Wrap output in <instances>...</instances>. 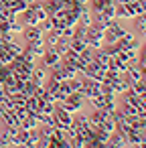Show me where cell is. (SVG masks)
<instances>
[{
    "mask_svg": "<svg viewBox=\"0 0 146 148\" xmlns=\"http://www.w3.org/2000/svg\"><path fill=\"white\" fill-rule=\"evenodd\" d=\"M87 10L89 12H101L104 8H108L112 4V0H85Z\"/></svg>",
    "mask_w": 146,
    "mask_h": 148,
    "instance_id": "cell-1",
    "label": "cell"
}]
</instances>
